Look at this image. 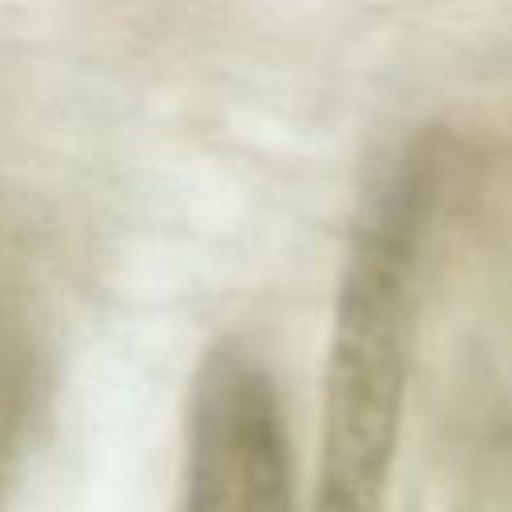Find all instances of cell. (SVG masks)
<instances>
[{
    "mask_svg": "<svg viewBox=\"0 0 512 512\" xmlns=\"http://www.w3.org/2000/svg\"><path fill=\"white\" fill-rule=\"evenodd\" d=\"M436 196L440 152L408 144L368 184L352 220L324 380L320 512H380L384 504Z\"/></svg>",
    "mask_w": 512,
    "mask_h": 512,
    "instance_id": "6da1fadb",
    "label": "cell"
},
{
    "mask_svg": "<svg viewBox=\"0 0 512 512\" xmlns=\"http://www.w3.org/2000/svg\"><path fill=\"white\" fill-rule=\"evenodd\" d=\"M184 512H292L288 432L272 376L220 344L196 372Z\"/></svg>",
    "mask_w": 512,
    "mask_h": 512,
    "instance_id": "7a4b0ae2",
    "label": "cell"
},
{
    "mask_svg": "<svg viewBox=\"0 0 512 512\" xmlns=\"http://www.w3.org/2000/svg\"><path fill=\"white\" fill-rule=\"evenodd\" d=\"M32 384H36L32 348H28L24 332L0 316V464L12 452V444L28 420Z\"/></svg>",
    "mask_w": 512,
    "mask_h": 512,
    "instance_id": "3957f363",
    "label": "cell"
}]
</instances>
